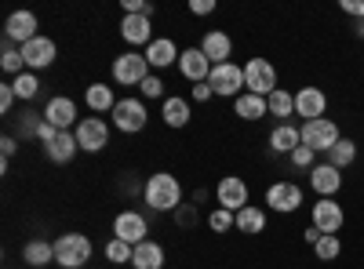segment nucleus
<instances>
[{
	"label": "nucleus",
	"instance_id": "obj_36",
	"mask_svg": "<svg viewBox=\"0 0 364 269\" xmlns=\"http://www.w3.org/2000/svg\"><path fill=\"white\" fill-rule=\"evenodd\" d=\"M208 226H211V233H226V229H237V215H233V212H226V207H215V212L208 215Z\"/></svg>",
	"mask_w": 364,
	"mask_h": 269
},
{
	"label": "nucleus",
	"instance_id": "obj_31",
	"mask_svg": "<svg viewBox=\"0 0 364 269\" xmlns=\"http://www.w3.org/2000/svg\"><path fill=\"white\" fill-rule=\"evenodd\" d=\"M266 102H269V116H281V124H288L284 116H291V113H295V95H291V92H284V87H277V92H273Z\"/></svg>",
	"mask_w": 364,
	"mask_h": 269
},
{
	"label": "nucleus",
	"instance_id": "obj_30",
	"mask_svg": "<svg viewBox=\"0 0 364 269\" xmlns=\"http://www.w3.org/2000/svg\"><path fill=\"white\" fill-rule=\"evenodd\" d=\"M353 160H357V142H353V138H339L336 146L328 149V164H331V168H339V171L350 168Z\"/></svg>",
	"mask_w": 364,
	"mask_h": 269
},
{
	"label": "nucleus",
	"instance_id": "obj_32",
	"mask_svg": "<svg viewBox=\"0 0 364 269\" xmlns=\"http://www.w3.org/2000/svg\"><path fill=\"white\" fill-rule=\"evenodd\" d=\"M314 255H317L321 262H336V258L343 255V241H339V233H324L321 241L314 244Z\"/></svg>",
	"mask_w": 364,
	"mask_h": 269
},
{
	"label": "nucleus",
	"instance_id": "obj_6",
	"mask_svg": "<svg viewBox=\"0 0 364 269\" xmlns=\"http://www.w3.org/2000/svg\"><path fill=\"white\" fill-rule=\"evenodd\" d=\"M149 77V62H146V55H117L113 58V80L117 84H124V87H142V80Z\"/></svg>",
	"mask_w": 364,
	"mask_h": 269
},
{
	"label": "nucleus",
	"instance_id": "obj_5",
	"mask_svg": "<svg viewBox=\"0 0 364 269\" xmlns=\"http://www.w3.org/2000/svg\"><path fill=\"white\" fill-rule=\"evenodd\" d=\"M299 131H302V146H310L314 153H328V149L343 138L339 135V124L328 121V116H321V121H306Z\"/></svg>",
	"mask_w": 364,
	"mask_h": 269
},
{
	"label": "nucleus",
	"instance_id": "obj_28",
	"mask_svg": "<svg viewBox=\"0 0 364 269\" xmlns=\"http://www.w3.org/2000/svg\"><path fill=\"white\" fill-rule=\"evenodd\" d=\"M237 229L248 233V236L262 233V229H266V212H262V207H255V204L240 207V212H237Z\"/></svg>",
	"mask_w": 364,
	"mask_h": 269
},
{
	"label": "nucleus",
	"instance_id": "obj_38",
	"mask_svg": "<svg viewBox=\"0 0 364 269\" xmlns=\"http://www.w3.org/2000/svg\"><path fill=\"white\" fill-rule=\"evenodd\" d=\"M139 92H142L146 99H161V95H164V84H161V77H154V73H149V77L142 80V87H139Z\"/></svg>",
	"mask_w": 364,
	"mask_h": 269
},
{
	"label": "nucleus",
	"instance_id": "obj_23",
	"mask_svg": "<svg viewBox=\"0 0 364 269\" xmlns=\"http://www.w3.org/2000/svg\"><path fill=\"white\" fill-rule=\"evenodd\" d=\"M299 146H302V131L295 124H277L269 131V149H273V153H288L291 157Z\"/></svg>",
	"mask_w": 364,
	"mask_h": 269
},
{
	"label": "nucleus",
	"instance_id": "obj_1",
	"mask_svg": "<svg viewBox=\"0 0 364 269\" xmlns=\"http://www.w3.org/2000/svg\"><path fill=\"white\" fill-rule=\"evenodd\" d=\"M142 197H146V204L154 207V212H178L182 207V186H178V178L168 175V171L149 175Z\"/></svg>",
	"mask_w": 364,
	"mask_h": 269
},
{
	"label": "nucleus",
	"instance_id": "obj_47",
	"mask_svg": "<svg viewBox=\"0 0 364 269\" xmlns=\"http://www.w3.org/2000/svg\"><path fill=\"white\" fill-rule=\"evenodd\" d=\"M357 37L364 40V22H357Z\"/></svg>",
	"mask_w": 364,
	"mask_h": 269
},
{
	"label": "nucleus",
	"instance_id": "obj_39",
	"mask_svg": "<svg viewBox=\"0 0 364 269\" xmlns=\"http://www.w3.org/2000/svg\"><path fill=\"white\" fill-rule=\"evenodd\" d=\"M15 99H18V95H15V87H11V84H0V113H8Z\"/></svg>",
	"mask_w": 364,
	"mask_h": 269
},
{
	"label": "nucleus",
	"instance_id": "obj_46",
	"mask_svg": "<svg viewBox=\"0 0 364 269\" xmlns=\"http://www.w3.org/2000/svg\"><path fill=\"white\" fill-rule=\"evenodd\" d=\"M321 236H324V233H321V229H317V226H310V229H306V244H310V248H314V244H317V241H321Z\"/></svg>",
	"mask_w": 364,
	"mask_h": 269
},
{
	"label": "nucleus",
	"instance_id": "obj_21",
	"mask_svg": "<svg viewBox=\"0 0 364 269\" xmlns=\"http://www.w3.org/2000/svg\"><path fill=\"white\" fill-rule=\"evenodd\" d=\"M142 55H146L149 70H168L171 62H178V55H182V51H178V48H175V44H171L168 37H157V40L149 44V48H146Z\"/></svg>",
	"mask_w": 364,
	"mask_h": 269
},
{
	"label": "nucleus",
	"instance_id": "obj_43",
	"mask_svg": "<svg viewBox=\"0 0 364 269\" xmlns=\"http://www.w3.org/2000/svg\"><path fill=\"white\" fill-rule=\"evenodd\" d=\"M55 135H58V128H51V124H48V121H44V124H41V128H37V138H41V142H44V146H48V142H55Z\"/></svg>",
	"mask_w": 364,
	"mask_h": 269
},
{
	"label": "nucleus",
	"instance_id": "obj_12",
	"mask_svg": "<svg viewBox=\"0 0 364 269\" xmlns=\"http://www.w3.org/2000/svg\"><path fill=\"white\" fill-rule=\"evenodd\" d=\"M44 121H48L51 128H58V131H73V128L80 124V121H77V102L66 99V95L51 99V102L44 106Z\"/></svg>",
	"mask_w": 364,
	"mask_h": 269
},
{
	"label": "nucleus",
	"instance_id": "obj_4",
	"mask_svg": "<svg viewBox=\"0 0 364 269\" xmlns=\"http://www.w3.org/2000/svg\"><path fill=\"white\" fill-rule=\"evenodd\" d=\"M245 87L252 95H262V99H269L277 92V70H273L269 58H252L245 66Z\"/></svg>",
	"mask_w": 364,
	"mask_h": 269
},
{
	"label": "nucleus",
	"instance_id": "obj_22",
	"mask_svg": "<svg viewBox=\"0 0 364 269\" xmlns=\"http://www.w3.org/2000/svg\"><path fill=\"white\" fill-rule=\"evenodd\" d=\"M77 149H80V146H77V135H73V131H58L55 142L44 146V153H48L51 164H70V160L77 157Z\"/></svg>",
	"mask_w": 364,
	"mask_h": 269
},
{
	"label": "nucleus",
	"instance_id": "obj_42",
	"mask_svg": "<svg viewBox=\"0 0 364 269\" xmlns=\"http://www.w3.org/2000/svg\"><path fill=\"white\" fill-rule=\"evenodd\" d=\"M15 149H18V142H15L11 135H4V138H0V153H4V164L15 157Z\"/></svg>",
	"mask_w": 364,
	"mask_h": 269
},
{
	"label": "nucleus",
	"instance_id": "obj_13",
	"mask_svg": "<svg viewBox=\"0 0 364 269\" xmlns=\"http://www.w3.org/2000/svg\"><path fill=\"white\" fill-rule=\"evenodd\" d=\"M328 109V95L321 92V87H299L295 92V113L302 116V124L306 121H321Z\"/></svg>",
	"mask_w": 364,
	"mask_h": 269
},
{
	"label": "nucleus",
	"instance_id": "obj_19",
	"mask_svg": "<svg viewBox=\"0 0 364 269\" xmlns=\"http://www.w3.org/2000/svg\"><path fill=\"white\" fill-rule=\"evenodd\" d=\"M200 51L208 55V62H211V66H223V62H230L233 40L223 33V29H211V33H204V40H200Z\"/></svg>",
	"mask_w": 364,
	"mask_h": 269
},
{
	"label": "nucleus",
	"instance_id": "obj_10",
	"mask_svg": "<svg viewBox=\"0 0 364 269\" xmlns=\"http://www.w3.org/2000/svg\"><path fill=\"white\" fill-rule=\"evenodd\" d=\"M215 197H219V207H226V212L237 215L240 207H248V182L240 175H226L215 186Z\"/></svg>",
	"mask_w": 364,
	"mask_h": 269
},
{
	"label": "nucleus",
	"instance_id": "obj_20",
	"mask_svg": "<svg viewBox=\"0 0 364 269\" xmlns=\"http://www.w3.org/2000/svg\"><path fill=\"white\" fill-rule=\"evenodd\" d=\"M120 37H124L128 44H154V26H149L146 15H124V22H120Z\"/></svg>",
	"mask_w": 364,
	"mask_h": 269
},
{
	"label": "nucleus",
	"instance_id": "obj_7",
	"mask_svg": "<svg viewBox=\"0 0 364 269\" xmlns=\"http://www.w3.org/2000/svg\"><path fill=\"white\" fill-rule=\"evenodd\" d=\"M73 135H77V146L84 149V153H99V149L109 146V128H106L102 116H84V121L73 128Z\"/></svg>",
	"mask_w": 364,
	"mask_h": 269
},
{
	"label": "nucleus",
	"instance_id": "obj_27",
	"mask_svg": "<svg viewBox=\"0 0 364 269\" xmlns=\"http://www.w3.org/2000/svg\"><path fill=\"white\" fill-rule=\"evenodd\" d=\"M22 258L33 265V269H41V265L55 262V244H48V241H41V236H33V241L22 244Z\"/></svg>",
	"mask_w": 364,
	"mask_h": 269
},
{
	"label": "nucleus",
	"instance_id": "obj_9",
	"mask_svg": "<svg viewBox=\"0 0 364 269\" xmlns=\"http://www.w3.org/2000/svg\"><path fill=\"white\" fill-rule=\"evenodd\" d=\"M266 207L269 212H281V215H291L302 207V190L295 182H273L266 190Z\"/></svg>",
	"mask_w": 364,
	"mask_h": 269
},
{
	"label": "nucleus",
	"instance_id": "obj_2",
	"mask_svg": "<svg viewBox=\"0 0 364 269\" xmlns=\"http://www.w3.org/2000/svg\"><path fill=\"white\" fill-rule=\"evenodd\" d=\"M87 258H91V241L84 233H63L55 241V262L63 269H84Z\"/></svg>",
	"mask_w": 364,
	"mask_h": 269
},
{
	"label": "nucleus",
	"instance_id": "obj_3",
	"mask_svg": "<svg viewBox=\"0 0 364 269\" xmlns=\"http://www.w3.org/2000/svg\"><path fill=\"white\" fill-rule=\"evenodd\" d=\"M208 87L215 95H223V99H240V95H245V66H233V62L211 66Z\"/></svg>",
	"mask_w": 364,
	"mask_h": 269
},
{
	"label": "nucleus",
	"instance_id": "obj_45",
	"mask_svg": "<svg viewBox=\"0 0 364 269\" xmlns=\"http://www.w3.org/2000/svg\"><path fill=\"white\" fill-rule=\"evenodd\" d=\"M197 219V212H193V207H178V226H190Z\"/></svg>",
	"mask_w": 364,
	"mask_h": 269
},
{
	"label": "nucleus",
	"instance_id": "obj_16",
	"mask_svg": "<svg viewBox=\"0 0 364 269\" xmlns=\"http://www.w3.org/2000/svg\"><path fill=\"white\" fill-rule=\"evenodd\" d=\"M4 37H8L11 44H29L33 37H41V33H37V15H33V11H15V15H8Z\"/></svg>",
	"mask_w": 364,
	"mask_h": 269
},
{
	"label": "nucleus",
	"instance_id": "obj_33",
	"mask_svg": "<svg viewBox=\"0 0 364 269\" xmlns=\"http://www.w3.org/2000/svg\"><path fill=\"white\" fill-rule=\"evenodd\" d=\"M11 87H15V95H18V99H26V102H29V99H37L41 80H37V73H29V70H26V73H18V77L11 80Z\"/></svg>",
	"mask_w": 364,
	"mask_h": 269
},
{
	"label": "nucleus",
	"instance_id": "obj_35",
	"mask_svg": "<svg viewBox=\"0 0 364 269\" xmlns=\"http://www.w3.org/2000/svg\"><path fill=\"white\" fill-rule=\"evenodd\" d=\"M132 255H135V248L128 244V241H106V262H113V265H120V262H132Z\"/></svg>",
	"mask_w": 364,
	"mask_h": 269
},
{
	"label": "nucleus",
	"instance_id": "obj_40",
	"mask_svg": "<svg viewBox=\"0 0 364 269\" xmlns=\"http://www.w3.org/2000/svg\"><path fill=\"white\" fill-rule=\"evenodd\" d=\"M339 8H343L346 15H357V18L364 22V0H339Z\"/></svg>",
	"mask_w": 364,
	"mask_h": 269
},
{
	"label": "nucleus",
	"instance_id": "obj_11",
	"mask_svg": "<svg viewBox=\"0 0 364 269\" xmlns=\"http://www.w3.org/2000/svg\"><path fill=\"white\" fill-rule=\"evenodd\" d=\"M18 51H22V58H26V70H29V73H33V70H48V66L55 62V55H58V48H55L51 37H33L29 44H22Z\"/></svg>",
	"mask_w": 364,
	"mask_h": 269
},
{
	"label": "nucleus",
	"instance_id": "obj_34",
	"mask_svg": "<svg viewBox=\"0 0 364 269\" xmlns=\"http://www.w3.org/2000/svg\"><path fill=\"white\" fill-rule=\"evenodd\" d=\"M0 66H4V73H11V77L26 73V58H22V51H15V48H11V40H8V37H4V55H0Z\"/></svg>",
	"mask_w": 364,
	"mask_h": 269
},
{
	"label": "nucleus",
	"instance_id": "obj_41",
	"mask_svg": "<svg viewBox=\"0 0 364 269\" xmlns=\"http://www.w3.org/2000/svg\"><path fill=\"white\" fill-rule=\"evenodd\" d=\"M190 11L193 15H211L215 11V0H190Z\"/></svg>",
	"mask_w": 364,
	"mask_h": 269
},
{
	"label": "nucleus",
	"instance_id": "obj_44",
	"mask_svg": "<svg viewBox=\"0 0 364 269\" xmlns=\"http://www.w3.org/2000/svg\"><path fill=\"white\" fill-rule=\"evenodd\" d=\"M211 95H215V92H211L208 84H193V99H197V102H208Z\"/></svg>",
	"mask_w": 364,
	"mask_h": 269
},
{
	"label": "nucleus",
	"instance_id": "obj_25",
	"mask_svg": "<svg viewBox=\"0 0 364 269\" xmlns=\"http://www.w3.org/2000/svg\"><path fill=\"white\" fill-rule=\"evenodd\" d=\"M132 265H135V269H161V265H164V248H161V244H154V241L135 244Z\"/></svg>",
	"mask_w": 364,
	"mask_h": 269
},
{
	"label": "nucleus",
	"instance_id": "obj_24",
	"mask_svg": "<svg viewBox=\"0 0 364 269\" xmlns=\"http://www.w3.org/2000/svg\"><path fill=\"white\" fill-rule=\"evenodd\" d=\"M233 113L240 116V121H262V116H269V102L262 95L245 92L240 99H233Z\"/></svg>",
	"mask_w": 364,
	"mask_h": 269
},
{
	"label": "nucleus",
	"instance_id": "obj_37",
	"mask_svg": "<svg viewBox=\"0 0 364 269\" xmlns=\"http://www.w3.org/2000/svg\"><path fill=\"white\" fill-rule=\"evenodd\" d=\"M288 160H291V168H310V171H314V149H310V146H299Z\"/></svg>",
	"mask_w": 364,
	"mask_h": 269
},
{
	"label": "nucleus",
	"instance_id": "obj_26",
	"mask_svg": "<svg viewBox=\"0 0 364 269\" xmlns=\"http://www.w3.org/2000/svg\"><path fill=\"white\" fill-rule=\"evenodd\" d=\"M84 102H87V109H95V113H113V106L120 99H113V87L109 84H91L87 92H84Z\"/></svg>",
	"mask_w": 364,
	"mask_h": 269
},
{
	"label": "nucleus",
	"instance_id": "obj_18",
	"mask_svg": "<svg viewBox=\"0 0 364 269\" xmlns=\"http://www.w3.org/2000/svg\"><path fill=\"white\" fill-rule=\"evenodd\" d=\"M178 70H182V77L193 80V84H208V77H211V62H208V55L200 48L182 51L178 55Z\"/></svg>",
	"mask_w": 364,
	"mask_h": 269
},
{
	"label": "nucleus",
	"instance_id": "obj_17",
	"mask_svg": "<svg viewBox=\"0 0 364 269\" xmlns=\"http://www.w3.org/2000/svg\"><path fill=\"white\" fill-rule=\"evenodd\" d=\"M343 222H346L343 204H336L331 197H324V200H317V204H314V222H310V226H317L321 233H339V229H343Z\"/></svg>",
	"mask_w": 364,
	"mask_h": 269
},
{
	"label": "nucleus",
	"instance_id": "obj_15",
	"mask_svg": "<svg viewBox=\"0 0 364 269\" xmlns=\"http://www.w3.org/2000/svg\"><path fill=\"white\" fill-rule=\"evenodd\" d=\"M310 190L324 200V197H336L339 190H343V171L339 168H331L328 160L324 164H314V171H310Z\"/></svg>",
	"mask_w": 364,
	"mask_h": 269
},
{
	"label": "nucleus",
	"instance_id": "obj_29",
	"mask_svg": "<svg viewBox=\"0 0 364 269\" xmlns=\"http://www.w3.org/2000/svg\"><path fill=\"white\" fill-rule=\"evenodd\" d=\"M164 124L168 128H186L190 124V102L186 99H164Z\"/></svg>",
	"mask_w": 364,
	"mask_h": 269
},
{
	"label": "nucleus",
	"instance_id": "obj_14",
	"mask_svg": "<svg viewBox=\"0 0 364 269\" xmlns=\"http://www.w3.org/2000/svg\"><path fill=\"white\" fill-rule=\"evenodd\" d=\"M146 233H149V226H146V219L139 212H120L113 219V236H117V241H128L132 248L146 241Z\"/></svg>",
	"mask_w": 364,
	"mask_h": 269
},
{
	"label": "nucleus",
	"instance_id": "obj_8",
	"mask_svg": "<svg viewBox=\"0 0 364 269\" xmlns=\"http://www.w3.org/2000/svg\"><path fill=\"white\" fill-rule=\"evenodd\" d=\"M146 121H149V113H146V106H142L139 99H120V102L113 106V124H117V131L135 135V131L146 128Z\"/></svg>",
	"mask_w": 364,
	"mask_h": 269
}]
</instances>
